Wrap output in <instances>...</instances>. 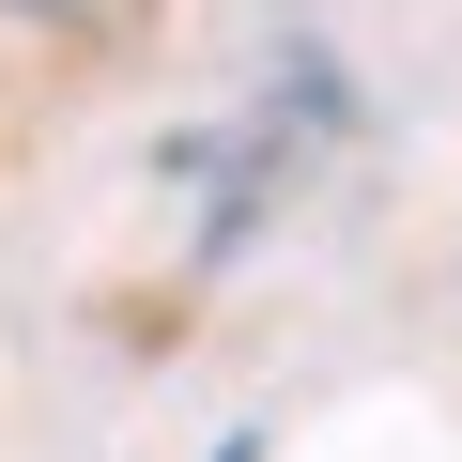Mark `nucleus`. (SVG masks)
<instances>
[{
	"label": "nucleus",
	"mask_w": 462,
	"mask_h": 462,
	"mask_svg": "<svg viewBox=\"0 0 462 462\" xmlns=\"http://www.w3.org/2000/svg\"><path fill=\"white\" fill-rule=\"evenodd\" d=\"M0 16H32L47 47H124V32H139V0H0Z\"/></svg>",
	"instance_id": "nucleus-1"
}]
</instances>
